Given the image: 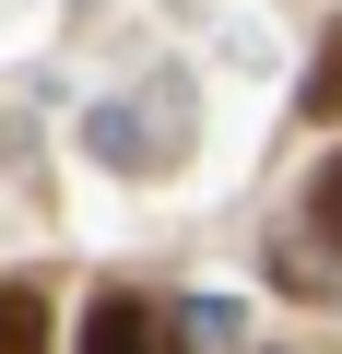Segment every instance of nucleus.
<instances>
[{
    "mask_svg": "<svg viewBox=\"0 0 342 354\" xmlns=\"http://www.w3.org/2000/svg\"><path fill=\"white\" fill-rule=\"evenodd\" d=\"M83 354H189V342L165 330V307H142V295H95V319H83Z\"/></svg>",
    "mask_w": 342,
    "mask_h": 354,
    "instance_id": "obj_1",
    "label": "nucleus"
},
{
    "mask_svg": "<svg viewBox=\"0 0 342 354\" xmlns=\"http://www.w3.org/2000/svg\"><path fill=\"white\" fill-rule=\"evenodd\" d=\"M0 354H48V295L36 283H0Z\"/></svg>",
    "mask_w": 342,
    "mask_h": 354,
    "instance_id": "obj_2",
    "label": "nucleus"
},
{
    "mask_svg": "<svg viewBox=\"0 0 342 354\" xmlns=\"http://www.w3.org/2000/svg\"><path fill=\"white\" fill-rule=\"evenodd\" d=\"M307 118H342V24L319 36V71H307Z\"/></svg>",
    "mask_w": 342,
    "mask_h": 354,
    "instance_id": "obj_3",
    "label": "nucleus"
},
{
    "mask_svg": "<svg viewBox=\"0 0 342 354\" xmlns=\"http://www.w3.org/2000/svg\"><path fill=\"white\" fill-rule=\"evenodd\" d=\"M307 225H319V236H330V248H342V153H330V165H319V189H307Z\"/></svg>",
    "mask_w": 342,
    "mask_h": 354,
    "instance_id": "obj_4",
    "label": "nucleus"
}]
</instances>
